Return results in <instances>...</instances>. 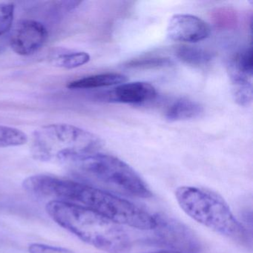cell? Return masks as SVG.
<instances>
[{
  "instance_id": "obj_11",
  "label": "cell",
  "mask_w": 253,
  "mask_h": 253,
  "mask_svg": "<svg viewBox=\"0 0 253 253\" xmlns=\"http://www.w3.org/2000/svg\"><path fill=\"white\" fill-rule=\"evenodd\" d=\"M127 81V77L118 73H104L85 77L68 84L70 89H92L121 85Z\"/></svg>"
},
{
  "instance_id": "obj_6",
  "label": "cell",
  "mask_w": 253,
  "mask_h": 253,
  "mask_svg": "<svg viewBox=\"0 0 253 253\" xmlns=\"http://www.w3.org/2000/svg\"><path fill=\"white\" fill-rule=\"evenodd\" d=\"M153 241L182 253H196L201 244L195 234L180 222L167 216L156 215Z\"/></svg>"
},
{
  "instance_id": "obj_15",
  "label": "cell",
  "mask_w": 253,
  "mask_h": 253,
  "mask_svg": "<svg viewBox=\"0 0 253 253\" xmlns=\"http://www.w3.org/2000/svg\"><path fill=\"white\" fill-rule=\"evenodd\" d=\"M28 140V136L21 130L0 125V148L22 146L26 144Z\"/></svg>"
},
{
  "instance_id": "obj_17",
  "label": "cell",
  "mask_w": 253,
  "mask_h": 253,
  "mask_svg": "<svg viewBox=\"0 0 253 253\" xmlns=\"http://www.w3.org/2000/svg\"><path fill=\"white\" fill-rule=\"evenodd\" d=\"M235 101L241 106H248L253 100V86L251 83L233 84Z\"/></svg>"
},
{
  "instance_id": "obj_20",
  "label": "cell",
  "mask_w": 253,
  "mask_h": 253,
  "mask_svg": "<svg viewBox=\"0 0 253 253\" xmlns=\"http://www.w3.org/2000/svg\"><path fill=\"white\" fill-rule=\"evenodd\" d=\"M180 253V252L169 251V250H165V251L154 252V253Z\"/></svg>"
},
{
  "instance_id": "obj_10",
  "label": "cell",
  "mask_w": 253,
  "mask_h": 253,
  "mask_svg": "<svg viewBox=\"0 0 253 253\" xmlns=\"http://www.w3.org/2000/svg\"><path fill=\"white\" fill-rule=\"evenodd\" d=\"M229 72L233 84L251 83L253 74V50L251 47L237 53L229 63Z\"/></svg>"
},
{
  "instance_id": "obj_7",
  "label": "cell",
  "mask_w": 253,
  "mask_h": 253,
  "mask_svg": "<svg viewBox=\"0 0 253 253\" xmlns=\"http://www.w3.org/2000/svg\"><path fill=\"white\" fill-rule=\"evenodd\" d=\"M48 36V31L42 23L36 20H23L13 31L10 45L16 54L30 56L43 46Z\"/></svg>"
},
{
  "instance_id": "obj_5",
  "label": "cell",
  "mask_w": 253,
  "mask_h": 253,
  "mask_svg": "<svg viewBox=\"0 0 253 253\" xmlns=\"http://www.w3.org/2000/svg\"><path fill=\"white\" fill-rule=\"evenodd\" d=\"M175 197L180 208L191 218L238 244L248 246L246 228L220 195L204 188L183 186L176 189Z\"/></svg>"
},
{
  "instance_id": "obj_1",
  "label": "cell",
  "mask_w": 253,
  "mask_h": 253,
  "mask_svg": "<svg viewBox=\"0 0 253 253\" xmlns=\"http://www.w3.org/2000/svg\"><path fill=\"white\" fill-rule=\"evenodd\" d=\"M45 209L57 224L98 250L124 253L131 247L122 226L96 211L59 201H49Z\"/></svg>"
},
{
  "instance_id": "obj_3",
  "label": "cell",
  "mask_w": 253,
  "mask_h": 253,
  "mask_svg": "<svg viewBox=\"0 0 253 253\" xmlns=\"http://www.w3.org/2000/svg\"><path fill=\"white\" fill-rule=\"evenodd\" d=\"M76 177L106 192L137 198H149L152 191L138 173L116 157L94 153L68 164Z\"/></svg>"
},
{
  "instance_id": "obj_4",
  "label": "cell",
  "mask_w": 253,
  "mask_h": 253,
  "mask_svg": "<svg viewBox=\"0 0 253 253\" xmlns=\"http://www.w3.org/2000/svg\"><path fill=\"white\" fill-rule=\"evenodd\" d=\"M102 146L101 139L90 131L69 124H50L34 132L31 152L37 161L68 164L97 153Z\"/></svg>"
},
{
  "instance_id": "obj_9",
  "label": "cell",
  "mask_w": 253,
  "mask_h": 253,
  "mask_svg": "<svg viewBox=\"0 0 253 253\" xmlns=\"http://www.w3.org/2000/svg\"><path fill=\"white\" fill-rule=\"evenodd\" d=\"M156 88L149 83L133 82L118 85L99 95L100 100L125 104H142L156 97Z\"/></svg>"
},
{
  "instance_id": "obj_19",
  "label": "cell",
  "mask_w": 253,
  "mask_h": 253,
  "mask_svg": "<svg viewBox=\"0 0 253 253\" xmlns=\"http://www.w3.org/2000/svg\"><path fill=\"white\" fill-rule=\"evenodd\" d=\"M28 250L29 253H73L69 249L43 244H30Z\"/></svg>"
},
{
  "instance_id": "obj_14",
  "label": "cell",
  "mask_w": 253,
  "mask_h": 253,
  "mask_svg": "<svg viewBox=\"0 0 253 253\" xmlns=\"http://www.w3.org/2000/svg\"><path fill=\"white\" fill-rule=\"evenodd\" d=\"M176 55L183 63L192 66H204L212 60L213 54L210 51L199 47L183 45L177 48Z\"/></svg>"
},
{
  "instance_id": "obj_16",
  "label": "cell",
  "mask_w": 253,
  "mask_h": 253,
  "mask_svg": "<svg viewBox=\"0 0 253 253\" xmlns=\"http://www.w3.org/2000/svg\"><path fill=\"white\" fill-rule=\"evenodd\" d=\"M173 64L168 57H154L136 59L126 63V67L135 69H155L169 67Z\"/></svg>"
},
{
  "instance_id": "obj_12",
  "label": "cell",
  "mask_w": 253,
  "mask_h": 253,
  "mask_svg": "<svg viewBox=\"0 0 253 253\" xmlns=\"http://www.w3.org/2000/svg\"><path fill=\"white\" fill-rule=\"evenodd\" d=\"M204 112V108L198 102L189 99L176 100L167 109L166 118L169 121H187L198 118Z\"/></svg>"
},
{
  "instance_id": "obj_2",
  "label": "cell",
  "mask_w": 253,
  "mask_h": 253,
  "mask_svg": "<svg viewBox=\"0 0 253 253\" xmlns=\"http://www.w3.org/2000/svg\"><path fill=\"white\" fill-rule=\"evenodd\" d=\"M57 198L61 202L92 210L121 225L143 230H152L156 226L155 216L141 207L81 181H62Z\"/></svg>"
},
{
  "instance_id": "obj_8",
  "label": "cell",
  "mask_w": 253,
  "mask_h": 253,
  "mask_svg": "<svg viewBox=\"0 0 253 253\" xmlns=\"http://www.w3.org/2000/svg\"><path fill=\"white\" fill-rule=\"evenodd\" d=\"M211 29L202 19L189 14L173 16L167 27V35L171 41L197 42L210 37Z\"/></svg>"
},
{
  "instance_id": "obj_18",
  "label": "cell",
  "mask_w": 253,
  "mask_h": 253,
  "mask_svg": "<svg viewBox=\"0 0 253 253\" xmlns=\"http://www.w3.org/2000/svg\"><path fill=\"white\" fill-rule=\"evenodd\" d=\"M14 16V4L0 3V36L5 35L11 29Z\"/></svg>"
},
{
  "instance_id": "obj_13",
  "label": "cell",
  "mask_w": 253,
  "mask_h": 253,
  "mask_svg": "<svg viewBox=\"0 0 253 253\" xmlns=\"http://www.w3.org/2000/svg\"><path fill=\"white\" fill-rule=\"evenodd\" d=\"M90 59L91 57L86 52L60 50L52 54L51 62L57 67L72 69L86 64Z\"/></svg>"
}]
</instances>
